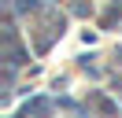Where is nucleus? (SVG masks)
Segmentation results:
<instances>
[{
	"label": "nucleus",
	"instance_id": "nucleus-1",
	"mask_svg": "<svg viewBox=\"0 0 122 118\" xmlns=\"http://www.w3.org/2000/svg\"><path fill=\"white\" fill-rule=\"evenodd\" d=\"M37 7V0H19V11H33Z\"/></svg>",
	"mask_w": 122,
	"mask_h": 118
}]
</instances>
